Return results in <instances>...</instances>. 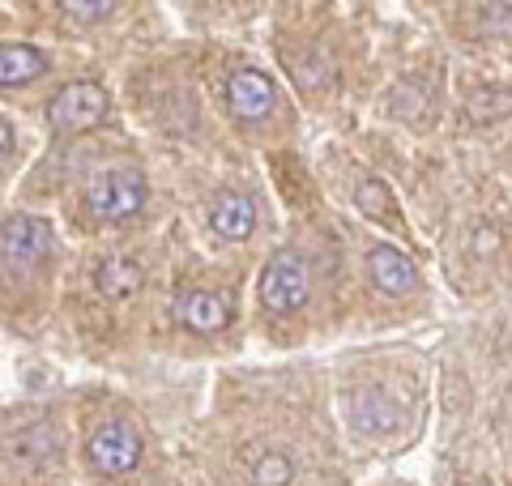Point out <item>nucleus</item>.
Returning a JSON list of instances; mask_svg holds the SVG:
<instances>
[{"instance_id": "1", "label": "nucleus", "mask_w": 512, "mask_h": 486, "mask_svg": "<svg viewBox=\"0 0 512 486\" xmlns=\"http://www.w3.org/2000/svg\"><path fill=\"white\" fill-rule=\"evenodd\" d=\"M86 205L94 218H107V222L133 218L146 205V175L133 167H111L103 175H94L86 188Z\"/></svg>"}, {"instance_id": "2", "label": "nucleus", "mask_w": 512, "mask_h": 486, "mask_svg": "<svg viewBox=\"0 0 512 486\" xmlns=\"http://www.w3.org/2000/svg\"><path fill=\"white\" fill-rule=\"evenodd\" d=\"M52 226L43 218H30V214H13L0 222V265L9 273H30L35 265L47 261L52 252Z\"/></svg>"}, {"instance_id": "3", "label": "nucleus", "mask_w": 512, "mask_h": 486, "mask_svg": "<svg viewBox=\"0 0 512 486\" xmlns=\"http://www.w3.org/2000/svg\"><path fill=\"white\" fill-rule=\"evenodd\" d=\"M107 116V94L94 81H69L52 103H47V124L56 133H86V128L103 124Z\"/></svg>"}, {"instance_id": "4", "label": "nucleus", "mask_w": 512, "mask_h": 486, "mask_svg": "<svg viewBox=\"0 0 512 486\" xmlns=\"http://www.w3.org/2000/svg\"><path fill=\"white\" fill-rule=\"evenodd\" d=\"M308 290L312 273L299 252H278L261 273V303L269 312H295V307L308 303Z\"/></svg>"}, {"instance_id": "5", "label": "nucleus", "mask_w": 512, "mask_h": 486, "mask_svg": "<svg viewBox=\"0 0 512 486\" xmlns=\"http://www.w3.org/2000/svg\"><path fill=\"white\" fill-rule=\"evenodd\" d=\"M86 461L99 469V474L120 478V474H128V469L141 461V435L128 423H120V418H116V423H103L99 431L90 435Z\"/></svg>"}, {"instance_id": "6", "label": "nucleus", "mask_w": 512, "mask_h": 486, "mask_svg": "<svg viewBox=\"0 0 512 486\" xmlns=\"http://www.w3.org/2000/svg\"><path fill=\"white\" fill-rule=\"evenodd\" d=\"M171 312L192 333H218V329L231 324L235 299L227 295V290H180L175 303H171Z\"/></svg>"}, {"instance_id": "7", "label": "nucleus", "mask_w": 512, "mask_h": 486, "mask_svg": "<svg viewBox=\"0 0 512 486\" xmlns=\"http://www.w3.org/2000/svg\"><path fill=\"white\" fill-rule=\"evenodd\" d=\"M274 103H278V90H274V81H269L265 73H256V69L231 73L227 107H231L235 120H265L269 111H274Z\"/></svg>"}, {"instance_id": "8", "label": "nucleus", "mask_w": 512, "mask_h": 486, "mask_svg": "<svg viewBox=\"0 0 512 486\" xmlns=\"http://www.w3.org/2000/svg\"><path fill=\"white\" fill-rule=\"evenodd\" d=\"M367 273H372V282L384 290V295H410L414 286H419V269H414V261L393 248V243H380V248H372V256H367Z\"/></svg>"}, {"instance_id": "9", "label": "nucleus", "mask_w": 512, "mask_h": 486, "mask_svg": "<svg viewBox=\"0 0 512 486\" xmlns=\"http://www.w3.org/2000/svg\"><path fill=\"white\" fill-rule=\"evenodd\" d=\"M210 226L222 239H248L256 226V209L248 197H239V192H222L210 209Z\"/></svg>"}, {"instance_id": "10", "label": "nucleus", "mask_w": 512, "mask_h": 486, "mask_svg": "<svg viewBox=\"0 0 512 486\" xmlns=\"http://www.w3.org/2000/svg\"><path fill=\"white\" fill-rule=\"evenodd\" d=\"M47 69L39 47L30 43H0V86H26Z\"/></svg>"}, {"instance_id": "11", "label": "nucleus", "mask_w": 512, "mask_h": 486, "mask_svg": "<svg viewBox=\"0 0 512 486\" xmlns=\"http://www.w3.org/2000/svg\"><path fill=\"white\" fill-rule=\"evenodd\" d=\"M248 478L252 486H286L295 478V457L282 448H248Z\"/></svg>"}, {"instance_id": "12", "label": "nucleus", "mask_w": 512, "mask_h": 486, "mask_svg": "<svg viewBox=\"0 0 512 486\" xmlns=\"http://www.w3.org/2000/svg\"><path fill=\"white\" fill-rule=\"evenodd\" d=\"M94 282H99L103 295L120 299V295H133V290L141 286V269L128 261V256H111V261L99 265V273H94Z\"/></svg>"}, {"instance_id": "13", "label": "nucleus", "mask_w": 512, "mask_h": 486, "mask_svg": "<svg viewBox=\"0 0 512 486\" xmlns=\"http://www.w3.org/2000/svg\"><path fill=\"white\" fill-rule=\"evenodd\" d=\"M466 111H470L474 124L504 120V116H512V94L508 90H495V86H478V90H470Z\"/></svg>"}, {"instance_id": "14", "label": "nucleus", "mask_w": 512, "mask_h": 486, "mask_svg": "<svg viewBox=\"0 0 512 486\" xmlns=\"http://www.w3.org/2000/svg\"><path fill=\"white\" fill-rule=\"evenodd\" d=\"M359 209L367 218H376V222H397V201H393V192L384 188L380 180H363L359 184Z\"/></svg>"}, {"instance_id": "15", "label": "nucleus", "mask_w": 512, "mask_h": 486, "mask_svg": "<svg viewBox=\"0 0 512 486\" xmlns=\"http://www.w3.org/2000/svg\"><path fill=\"white\" fill-rule=\"evenodd\" d=\"M60 9L73 13V18H82V22H94V18H103V13H116V5H111V0H90V5H82V0H64Z\"/></svg>"}, {"instance_id": "16", "label": "nucleus", "mask_w": 512, "mask_h": 486, "mask_svg": "<svg viewBox=\"0 0 512 486\" xmlns=\"http://www.w3.org/2000/svg\"><path fill=\"white\" fill-rule=\"evenodd\" d=\"M13 150V128L5 124V120H0V158H5Z\"/></svg>"}]
</instances>
